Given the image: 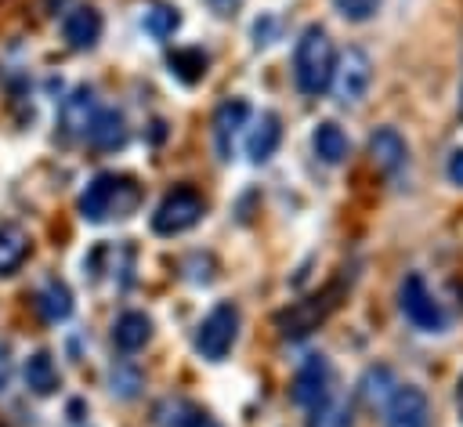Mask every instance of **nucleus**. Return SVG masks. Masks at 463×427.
I'll list each match as a JSON object with an SVG mask.
<instances>
[{"label": "nucleus", "instance_id": "nucleus-21", "mask_svg": "<svg viewBox=\"0 0 463 427\" xmlns=\"http://www.w3.org/2000/svg\"><path fill=\"white\" fill-rule=\"evenodd\" d=\"M311 148H315V156L322 159V163H329V166H336V163H344L347 159V134L333 123V119H326V123H318L315 127V134H311Z\"/></svg>", "mask_w": 463, "mask_h": 427}, {"label": "nucleus", "instance_id": "nucleus-1", "mask_svg": "<svg viewBox=\"0 0 463 427\" xmlns=\"http://www.w3.org/2000/svg\"><path fill=\"white\" fill-rule=\"evenodd\" d=\"M333 69H336V51H333L329 33L322 25H307L297 40V51H293L297 90L307 98H318L333 83Z\"/></svg>", "mask_w": 463, "mask_h": 427}, {"label": "nucleus", "instance_id": "nucleus-7", "mask_svg": "<svg viewBox=\"0 0 463 427\" xmlns=\"http://www.w3.org/2000/svg\"><path fill=\"white\" fill-rule=\"evenodd\" d=\"M369 83H373V58L362 51V47H347L340 58H336V69H333V94L340 105H358L365 94H369Z\"/></svg>", "mask_w": 463, "mask_h": 427}, {"label": "nucleus", "instance_id": "nucleus-25", "mask_svg": "<svg viewBox=\"0 0 463 427\" xmlns=\"http://www.w3.org/2000/svg\"><path fill=\"white\" fill-rule=\"evenodd\" d=\"M354 423V413H351V402L347 398H326L322 405L311 409V420L307 427H351Z\"/></svg>", "mask_w": 463, "mask_h": 427}, {"label": "nucleus", "instance_id": "nucleus-19", "mask_svg": "<svg viewBox=\"0 0 463 427\" xmlns=\"http://www.w3.org/2000/svg\"><path fill=\"white\" fill-rule=\"evenodd\" d=\"M36 308H40L43 322H51V326L54 322H65L72 315V293H69V286L61 279H47L40 286V293H36Z\"/></svg>", "mask_w": 463, "mask_h": 427}, {"label": "nucleus", "instance_id": "nucleus-15", "mask_svg": "<svg viewBox=\"0 0 463 427\" xmlns=\"http://www.w3.org/2000/svg\"><path fill=\"white\" fill-rule=\"evenodd\" d=\"M369 156H373L376 170H383L387 177H394V174L405 166L409 148H405V141H402V134H398L394 127H380V130L369 138Z\"/></svg>", "mask_w": 463, "mask_h": 427}, {"label": "nucleus", "instance_id": "nucleus-27", "mask_svg": "<svg viewBox=\"0 0 463 427\" xmlns=\"http://www.w3.org/2000/svg\"><path fill=\"white\" fill-rule=\"evenodd\" d=\"M275 36H279V18L264 14V18H257V22H253V43H257V47L275 43Z\"/></svg>", "mask_w": 463, "mask_h": 427}, {"label": "nucleus", "instance_id": "nucleus-31", "mask_svg": "<svg viewBox=\"0 0 463 427\" xmlns=\"http://www.w3.org/2000/svg\"><path fill=\"white\" fill-rule=\"evenodd\" d=\"M459 416H463V384H459Z\"/></svg>", "mask_w": 463, "mask_h": 427}, {"label": "nucleus", "instance_id": "nucleus-26", "mask_svg": "<svg viewBox=\"0 0 463 427\" xmlns=\"http://www.w3.org/2000/svg\"><path fill=\"white\" fill-rule=\"evenodd\" d=\"M333 7L347 18V22H369L380 11V0H333Z\"/></svg>", "mask_w": 463, "mask_h": 427}, {"label": "nucleus", "instance_id": "nucleus-16", "mask_svg": "<svg viewBox=\"0 0 463 427\" xmlns=\"http://www.w3.org/2000/svg\"><path fill=\"white\" fill-rule=\"evenodd\" d=\"M148 337H152V318L145 311H123L116 318V326H112V344L119 351H127V355L141 351L148 344Z\"/></svg>", "mask_w": 463, "mask_h": 427}, {"label": "nucleus", "instance_id": "nucleus-2", "mask_svg": "<svg viewBox=\"0 0 463 427\" xmlns=\"http://www.w3.org/2000/svg\"><path fill=\"white\" fill-rule=\"evenodd\" d=\"M137 199H141V188L134 185V177L98 174L80 195V217L90 224H101L109 217H127V214H134Z\"/></svg>", "mask_w": 463, "mask_h": 427}, {"label": "nucleus", "instance_id": "nucleus-13", "mask_svg": "<svg viewBox=\"0 0 463 427\" xmlns=\"http://www.w3.org/2000/svg\"><path fill=\"white\" fill-rule=\"evenodd\" d=\"M282 141V119L275 112H260L246 134V156L250 163H268Z\"/></svg>", "mask_w": 463, "mask_h": 427}, {"label": "nucleus", "instance_id": "nucleus-3", "mask_svg": "<svg viewBox=\"0 0 463 427\" xmlns=\"http://www.w3.org/2000/svg\"><path fill=\"white\" fill-rule=\"evenodd\" d=\"M340 297H344V279H336V282H329L326 289L307 293L304 300L289 304L286 311L275 315V329H279V337H282V340H304L307 333H315V329L329 318V311L340 304Z\"/></svg>", "mask_w": 463, "mask_h": 427}, {"label": "nucleus", "instance_id": "nucleus-14", "mask_svg": "<svg viewBox=\"0 0 463 427\" xmlns=\"http://www.w3.org/2000/svg\"><path fill=\"white\" fill-rule=\"evenodd\" d=\"M127 138H130V130H127L123 112L119 109H98V116H94V123L87 130V141L98 152H116V148L127 145Z\"/></svg>", "mask_w": 463, "mask_h": 427}, {"label": "nucleus", "instance_id": "nucleus-10", "mask_svg": "<svg viewBox=\"0 0 463 427\" xmlns=\"http://www.w3.org/2000/svg\"><path fill=\"white\" fill-rule=\"evenodd\" d=\"M383 413H387L383 416V427H430V402L412 384L398 387Z\"/></svg>", "mask_w": 463, "mask_h": 427}, {"label": "nucleus", "instance_id": "nucleus-30", "mask_svg": "<svg viewBox=\"0 0 463 427\" xmlns=\"http://www.w3.org/2000/svg\"><path fill=\"white\" fill-rule=\"evenodd\" d=\"M11 384V351H7V344L0 340V391Z\"/></svg>", "mask_w": 463, "mask_h": 427}, {"label": "nucleus", "instance_id": "nucleus-23", "mask_svg": "<svg viewBox=\"0 0 463 427\" xmlns=\"http://www.w3.org/2000/svg\"><path fill=\"white\" fill-rule=\"evenodd\" d=\"M141 25H145V33H148L152 40H166V36L177 33V25H181V11L170 7V4H148L145 14H141Z\"/></svg>", "mask_w": 463, "mask_h": 427}, {"label": "nucleus", "instance_id": "nucleus-6", "mask_svg": "<svg viewBox=\"0 0 463 427\" xmlns=\"http://www.w3.org/2000/svg\"><path fill=\"white\" fill-rule=\"evenodd\" d=\"M203 214H206V203H203L199 192H192V188H174V192H166V195L159 199V206H156V214H152V232H156V235H181V232L195 228V224L203 221Z\"/></svg>", "mask_w": 463, "mask_h": 427}, {"label": "nucleus", "instance_id": "nucleus-12", "mask_svg": "<svg viewBox=\"0 0 463 427\" xmlns=\"http://www.w3.org/2000/svg\"><path fill=\"white\" fill-rule=\"evenodd\" d=\"M246 119H250V105L242 98H228V101L217 105V112H213V145H217L221 159H232L235 134H239V127H246Z\"/></svg>", "mask_w": 463, "mask_h": 427}, {"label": "nucleus", "instance_id": "nucleus-29", "mask_svg": "<svg viewBox=\"0 0 463 427\" xmlns=\"http://www.w3.org/2000/svg\"><path fill=\"white\" fill-rule=\"evenodd\" d=\"M242 4H246V0H206V7H210L213 14H235Z\"/></svg>", "mask_w": 463, "mask_h": 427}, {"label": "nucleus", "instance_id": "nucleus-5", "mask_svg": "<svg viewBox=\"0 0 463 427\" xmlns=\"http://www.w3.org/2000/svg\"><path fill=\"white\" fill-rule=\"evenodd\" d=\"M398 308L423 333H441L445 322H449L445 308L434 300V293H430V286H427V279L420 271H412V275L402 279V286H398Z\"/></svg>", "mask_w": 463, "mask_h": 427}, {"label": "nucleus", "instance_id": "nucleus-28", "mask_svg": "<svg viewBox=\"0 0 463 427\" xmlns=\"http://www.w3.org/2000/svg\"><path fill=\"white\" fill-rule=\"evenodd\" d=\"M449 181L452 185H463V148H456L449 156Z\"/></svg>", "mask_w": 463, "mask_h": 427}, {"label": "nucleus", "instance_id": "nucleus-24", "mask_svg": "<svg viewBox=\"0 0 463 427\" xmlns=\"http://www.w3.org/2000/svg\"><path fill=\"white\" fill-rule=\"evenodd\" d=\"M166 65H170V72H174L181 83H199V80L206 76V54H203L199 47H181V51H174V54L166 58Z\"/></svg>", "mask_w": 463, "mask_h": 427}, {"label": "nucleus", "instance_id": "nucleus-20", "mask_svg": "<svg viewBox=\"0 0 463 427\" xmlns=\"http://www.w3.org/2000/svg\"><path fill=\"white\" fill-rule=\"evenodd\" d=\"M398 387L402 384H394V373L387 365H373V369H365V376L358 384V394H362V402L369 409H387V402L394 398Z\"/></svg>", "mask_w": 463, "mask_h": 427}, {"label": "nucleus", "instance_id": "nucleus-9", "mask_svg": "<svg viewBox=\"0 0 463 427\" xmlns=\"http://www.w3.org/2000/svg\"><path fill=\"white\" fill-rule=\"evenodd\" d=\"M94 116H98V98H94V87H87V83H83V87H76V90L61 101V109H58L61 138H69V141L87 138V130H90Z\"/></svg>", "mask_w": 463, "mask_h": 427}, {"label": "nucleus", "instance_id": "nucleus-8", "mask_svg": "<svg viewBox=\"0 0 463 427\" xmlns=\"http://www.w3.org/2000/svg\"><path fill=\"white\" fill-rule=\"evenodd\" d=\"M329 384H333V369H329L326 355H307L293 380V402L304 409H315L329 398Z\"/></svg>", "mask_w": 463, "mask_h": 427}, {"label": "nucleus", "instance_id": "nucleus-17", "mask_svg": "<svg viewBox=\"0 0 463 427\" xmlns=\"http://www.w3.org/2000/svg\"><path fill=\"white\" fill-rule=\"evenodd\" d=\"M22 376H25V387L33 394H40V398H47V394H54L61 387V373H58V365H54V358L47 351L29 355L25 365H22Z\"/></svg>", "mask_w": 463, "mask_h": 427}, {"label": "nucleus", "instance_id": "nucleus-4", "mask_svg": "<svg viewBox=\"0 0 463 427\" xmlns=\"http://www.w3.org/2000/svg\"><path fill=\"white\" fill-rule=\"evenodd\" d=\"M239 340V308L232 300H221L217 308H210V315L199 322L195 329V351L206 362H224V355L235 347Z\"/></svg>", "mask_w": 463, "mask_h": 427}, {"label": "nucleus", "instance_id": "nucleus-11", "mask_svg": "<svg viewBox=\"0 0 463 427\" xmlns=\"http://www.w3.org/2000/svg\"><path fill=\"white\" fill-rule=\"evenodd\" d=\"M101 11L98 7H90V4H83V7H72L69 14H65V22H61V36H65V43L72 47V51H90L98 40H101Z\"/></svg>", "mask_w": 463, "mask_h": 427}, {"label": "nucleus", "instance_id": "nucleus-18", "mask_svg": "<svg viewBox=\"0 0 463 427\" xmlns=\"http://www.w3.org/2000/svg\"><path fill=\"white\" fill-rule=\"evenodd\" d=\"M156 427H210V416L188 398H166L156 405Z\"/></svg>", "mask_w": 463, "mask_h": 427}, {"label": "nucleus", "instance_id": "nucleus-22", "mask_svg": "<svg viewBox=\"0 0 463 427\" xmlns=\"http://www.w3.org/2000/svg\"><path fill=\"white\" fill-rule=\"evenodd\" d=\"M29 257V235L18 224H0V275H14Z\"/></svg>", "mask_w": 463, "mask_h": 427}]
</instances>
